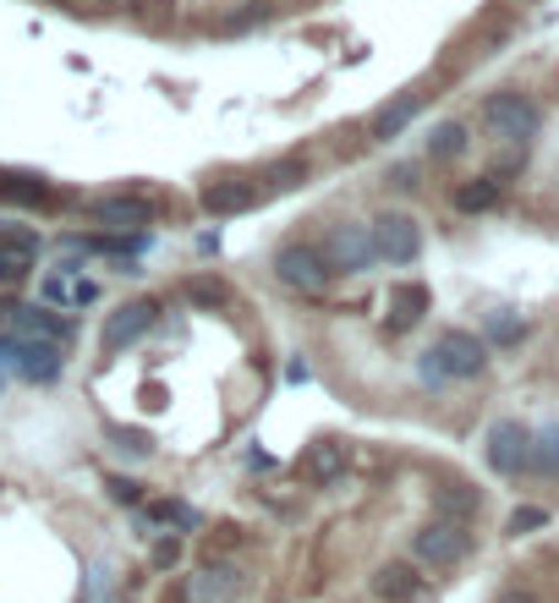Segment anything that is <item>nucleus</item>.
<instances>
[{
	"mask_svg": "<svg viewBox=\"0 0 559 603\" xmlns=\"http://www.w3.org/2000/svg\"><path fill=\"white\" fill-rule=\"evenodd\" d=\"M275 281L285 292H302V297H324L329 292V281H335V269L324 264V253L313 247V242H285L275 253Z\"/></svg>",
	"mask_w": 559,
	"mask_h": 603,
	"instance_id": "f257e3e1",
	"label": "nucleus"
},
{
	"mask_svg": "<svg viewBox=\"0 0 559 603\" xmlns=\"http://www.w3.org/2000/svg\"><path fill=\"white\" fill-rule=\"evenodd\" d=\"M412 554H418V565H433V571L461 565L472 554V532H466V521L433 516V521H422L418 532H412Z\"/></svg>",
	"mask_w": 559,
	"mask_h": 603,
	"instance_id": "f03ea898",
	"label": "nucleus"
},
{
	"mask_svg": "<svg viewBox=\"0 0 559 603\" xmlns=\"http://www.w3.org/2000/svg\"><path fill=\"white\" fill-rule=\"evenodd\" d=\"M483 127L499 138V144H527V138H538V127H544V116H538V105L527 99V94H494L488 105H483Z\"/></svg>",
	"mask_w": 559,
	"mask_h": 603,
	"instance_id": "7ed1b4c3",
	"label": "nucleus"
},
{
	"mask_svg": "<svg viewBox=\"0 0 559 603\" xmlns=\"http://www.w3.org/2000/svg\"><path fill=\"white\" fill-rule=\"evenodd\" d=\"M324 264L335 269V275H362L379 253H373V236H368V225H351V220H340V225H329V236H324Z\"/></svg>",
	"mask_w": 559,
	"mask_h": 603,
	"instance_id": "20e7f679",
	"label": "nucleus"
},
{
	"mask_svg": "<svg viewBox=\"0 0 559 603\" xmlns=\"http://www.w3.org/2000/svg\"><path fill=\"white\" fill-rule=\"evenodd\" d=\"M368 236H373V253H379L384 264H412L422 253V225L412 214H401V209H384V214L368 225Z\"/></svg>",
	"mask_w": 559,
	"mask_h": 603,
	"instance_id": "39448f33",
	"label": "nucleus"
},
{
	"mask_svg": "<svg viewBox=\"0 0 559 603\" xmlns=\"http://www.w3.org/2000/svg\"><path fill=\"white\" fill-rule=\"evenodd\" d=\"M433 362L444 368V379H477L488 368V346L472 329H444L433 340Z\"/></svg>",
	"mask_w": 559,
	"mask_h": 603,
	"instance_id": "423d86ee",
	"label": "nucleus"
},
{
	"mask_svg": "<svg viewBox=\"0 0 559 603\" xmlns=\"http://www.w3.org/2000/svg\"><path fill=\"white\" fill-rule=\"evenodd\" d=\"M527 445H532V434L521 429V423H494L488 429V466L499 472V477H516V472H527Z\"/></svg>",
	"mask_w": 559,
	"mask_h": 603,
	"instance_id": "0eeeda50",
	"label": "nucleus"
},
{
	"mask_svg": "<svg viewBox=\"0 0 559 603\" xmlns=\"http://www.w3.org/2000/svg\"><path fill=\"white\" fill-rule=\"evenodd\" d=\"M0 351L17 357L22 379H33V384H50L61 373V346L55 340H0Z\"/></svg>",
	"mask_w": 559,
	"mask_h": 603,
	"instance_id": "6e6552de",
	"label": "nucleus"
},
{
	"mask_svg": "<svg viewBox=\"0 0 559 603\" xmlns=\"http://www.w3.org/2000/svg\"><path fill=\"white\" fill-rule=\"evenodd\" d=\"M154 318H159V307H154L148 297L127 302V307H116V313H110V324H105V351L116 357L122 346H133L138 335H148V329H154Z\"/></svg>",
	"mask_w": 559,
	"mask_h": 603,
	"instance_id": "1a4fd4ad",
	"label": "nucleus"
},
{
	"mask_svg": "<svg viewBox=\"0 0 559 603\" xmlns=\"http://www.w3.org/2000/svg\"><path fill=\"white\" fill-rule=\"evenodd\" d=\"M259 203V181H242V176H214L203 181V209L220 220V214H247Z\"/></svg>",
	"mask_w": 559,
	"mask_h": 603,
	"instance_id": "9d476101",
	"label": "nucleus"
},
{
	"mask_svg": "<svg viewBox=\"0 0 559 603\" xmlns=\"http://www.w3.org/2000/svg\"><path fill=\"white\" fill-rule=\"evenodd\" d=\"M33 258H39V236L33 231H0V286L28 281Z\"/></svg>",
	"mask_w": 559,
	"mask_h": 603,
	"instance_id": "9b49d317",
	"label": "nucleus"
},
{
	"mask_svg": "<svg viewBox=\"0 0 559 603\" xmlns=\"http://www.w3.org/2000/svg\"><path fill=\"white\" fill-rule=\"evenodd\" d=\"M373 599L379 603H418L422 599L418 565H407V560H384V565L373 571Z\"/></svg>",
	"mask_w": 559,
	"mask_h": 603,
	"instance_id": "f8f14e48",
	"label": "nucleus"
},
{
	"mask_svg": "<svg viewBox=\"0 0 559 603\" xmlns=\"http://www.w3.org/2000/svg\"><path fill=\"white\" fill-rule=\"evenodd\" d=\"M422 110V94H395L390 105H379L373 110V121H368V138L373 144H390V138H401L407 127H412V116Z\"/></svg>",
	"mask_w": 559,
	"mask_h": 603,
	"instance_id": "ddd939ff",
	"label": "nucleus"
},
{
	"mask_svg": "<svg viewBox=\"0 0 559 603\" xmlns=\"http://www.w3.org/2000/svg\"><path fill=\"white\" fill-rule=\"evenodd\" d=\"M88 214H94L99 225H116V231L133 225V231H138V225H148L154 209H148L143 198H99V203H88Z\"/></svg>",
	"mask_w": 559,
	"mask_h": 603,
	"instance_id": "4468645a",
	"label": "nucleus"
},
{
	"mask_svg": "<svg viewBox=\"0 0 559 603\" xmlns=\"http://www.w3.org/2000/svg\"><path fill=\"white\" fill-rule=\"evenodd\" d=\"M302 472H307L318 488H329V483L346 472V445H335V440H318V445L307 451V461H302Z\"/></svg>",
	"mask_w": 559,
	"mask_h": 603,
	"instance_id": "2eb2a0df",
	"label": "nucleus"
},
{
	"mask_svg": "<svg viewBox=\"0 0 559 603\" xmlns=\"http://www.w3.org/2000/svg\"><path fill=\"white\" fill-rule=\"evenodd\" d=\"M422 313H428V286H395L390 292V313H384V324L401 335V329H412Z\"/></svg>",
	"mask_w": 559,
	"mask_h": 603,
	"instance_id": "dca6fc26",
	"label": "nucleus"
},
{
	"mask_svg": "<svg viewBox=\"0 0 559 603\" xmlns=\"http://www.w3.org/2000/svg\"><path fill=\"white\" fill-rule=\"evenodd\" d=\"M433 505H439V516H450V521H472L483 499H477L472 483H439V488H433Z\"/></svg>",
	"mask_w": 559,
	"mask_h": 603,
	"instance_id": "f3484780",
	"label": "nucleus"
},
{
	"mask_svg": "<svg viewBox=\"0 0 559 603\" xmlns=\"http://www.w3.org/2000/svg\"><path fill=\"white\" fill-rule=\"evenodd\" d=\"M236 593V576L231 571H198L187 582V603H225Z\"/></svg>",
	"mask_w": 559,
	"mask_h": 603,
	"instance_id": "a211bd4d",
	"label": "nucleus"
},
{
	"mask_svg": "<svg viewBox=\"0 0 559 603\" xmlns=\"http://www.w3.org/2000/svg\"><path fill=\"white\" fill-rule=\"evenodd\" d=\"M494 203H499V176H477V181L455 187V209H461V214H483V209H494Z\"/></svg>",
	"mask_w": 559,
	"mask_h": 603,
	"instance_id": "6ab92c4d",
	"label": "nucleus"
},
{
	"mask_svg": "<svg viewBox=\"0 0 559 603\" xmlns=\"http://www.w3.org/2000/svg\"><path fill=\"white\" fill-rule=\"evenodd\" d=\"M17 329H22L28 340H55V346L66 340V324H61L55 313H39V307H22V313H17Z\"/></svg>",
	"mask_w": 559,
	"mask_h": 603,
	"instance_id": "aec40b11",
	"label": "nucleus"
},
{
	"mask_svg": "<svg viewBox=\"0 0 559 603\" xmlns=\"http://www.w3.org/2000/svg\"><path fill=\"white\" fill-rule=\"evenodd\" d=\"M527 466L544 472V477H559V429L532 434V445H527Z\"/></svg>",
	"mask_w": 559,
	"mask_h": 603,
	"instance_id": "412c9836",
	"label": "nucleus"
},
{
	"mask_svg": "<svg viewBox=\"0 0 559 603\" xmlns=\"http://www.w3.org/2000/svg\"><path fill=\"white\" fill-rule=\"evenodd\" d=\"M455 154H466V127L461 121H439L433 138H428V159H455Z\"/></svg>",
	"mask_w": 559,
	"mask_h": 603,
	"instance_id": "4be33fe9",
	"label": "nucleus"
},
{
	"mask_svg": "<svg viewBox=\"0 0 559 603\" xmlns=\"http://www.w3.org/2000/svg\"><path fill=\"white\" fill-rule=\"evenodd\" d=\"M538 527H549V510H544V505H521V510L505 521L510 538H527V532H538Z\"/></svg>",
	"mask_w": 559,
	"mask_h": 603,
	"instance_id": "5701e85b",
	"label": "nucleus"
},
{
	"mask_svg": "<svg viewBox=\"0 0 559 603\" xmlns=\"http://www.w3.org/2000/svg\"><path fill=\"white\" fill-rule=\"evenodd\" d=\"M521 335H527V324H521L516 313H494V318H488V340H499V346H516Z\"/></svg>",
	"mask_w": 559,
	"mask_h": 603,
	"instance_id": "b1692460",
	"label": "nucleus"
},
{
	"mask_svg": "<svg viewBox=\"0 0 559 603\" xmlns=\"http://www.w3.org/2000/svg\"><path fill=\"white\" fill-rule=\"evenodd\" d=\"M270 187H296V181H307V159H280V165H270V176H264Z\"/></svg>",
	"mask_w": 559,
	"mask_h": 603,
	"instance_id": "393cba45",
	"label": "nucleus"
},
{
	"mask_svg": "<svg viewBox=\"0 0 559 603\" xmlns=\"http://www.w3.org/2000/svg\"><path fill=\"white\" fill-rule=\"evenodd\" d=\"M225 286L220 281H187V302H198V307H225Z\"/></svg>",
	"mask_w": 559,
	"mask_h": 603,
	"instance_id": "a878e982",
	"label": "nucleus"
},
{
	"mask_svg": "<svg viewBox=\"0 0 559 603\" xmlns=\"http://www.w3.org/2000/svg\"><path fill=\"white\" fill-rule=\"evenodd\" d=\"M154 516L176 521V527H198V510H187V505H154Z\"/></svg>",
	"mask_w": 559,
	"mask_h": 603,
	"instance_id": "bb28decb",
	"label": "nucleus"
},
{
	"mask_svg": "<svg viewBox=\"0 0 559 603\" xmlns=\"http://www.w3.org/2000/svg\"><path fill=\"white\" fill-rule=\"evenodd\" d=\"M110 499H122V505H138V499H143V483H133V477H110Z\"/></svg>",
	"mask_w": 559,
	"mask_h": 603,
	"instance_id": "cd10ccee",
	"label": "nucleus"
},
{
	"mask_svg": "<svg viewBox=\"0 0 559 603\" xmlns=\"http://www.w3.org/2000/svg\"><path fill=\"white\" fill-rule=\"evenodd\" d=\"M176 560H181V543H176V538H165V543L154 549V565H176Z\"/></svg>",
	"mask_w": 559,
	"mask_h": 603,
	"instance_id": "c85d7f7f",
	"label": "nucleus"
},
{
	"mask_svg": "<svg viewBox=\"0 0 559 603\" xmlns=\"http://www.w3.org/2000/svg\"><path fill=\"white\" fill-rule=\"evenodd\" d=\"M395 187H407V192H412V187H418V170H412V165H395Z\"/></svg>",
	"mask_w": 559,
	"mask_h": 603,
	"instance_id": "c756f323",
	"label": "nucleus"
},
{
	"mask_svg": "<svg viewBox=\"0 0 559 603\" xmlns=\"http://www.w3.org/2000/svg\"><path fill=\"white\" fill-rule=\"evenodd\" d=\"M499 603H538V599H532V593H505Z\"/></svg>",
	"mask_w": 559,
	"mask_h": 603,
	"instance_id": "7c9ffc66",
	"label": "nucleus"
}]
</instances>
